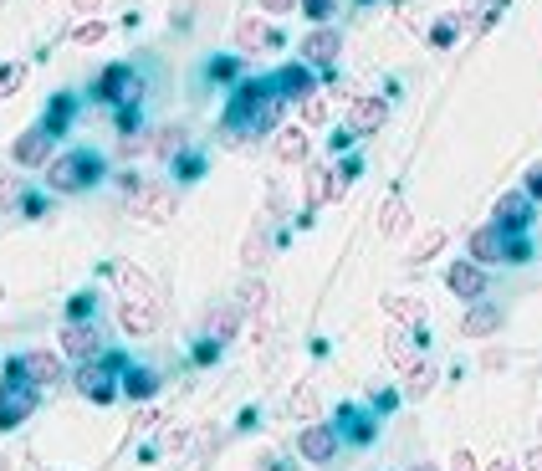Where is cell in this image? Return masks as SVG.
<instances>
[{"mask_svg":"<svg viewBox=\"0 0 542 471\" xmlns=\"http://www.w3.org/2000/svg\"><path fill=\"white\" fill-rule=\"evenodd\" d=\"M236 328H241V303H220V308L205 313L200 338H205V344H215V349H225V344L236 338Z\"/></svg>","mask_w":542,"mask_h":471,"instance_id":"19","label":"cell"},{"mask_svg":"<svg viewBox=\"0 0 542 471\" xmlns=\"http://www.w3.org/2000/svg\"><path fill=\"white\" fill-rule=\"evenodd\" d=\"M297 11L312 21V26H328L338 16V0H297Z\"/></svg>","mask_w":542,"mask_h":471,"instance_id":"38","label":"cell"},{"mask_svg":"<svg viewBox=\"0 0 542 471\" xmlns=\"http://www.w3.org/2000/svg\"><path fill=\"white\" fill-rule=\"evenodd\" d=\"M522 466H527V471H542V446H532V451L522 456Z\"/></svg>","mask_w":542,"mask_h":471,"instance_id":"51","label":"cell"},{"mask_svg":"<svg viewBox=\"0 0 542 471\" xmlns=\"http://www.w3.org/2000/svg\"><path fill=\"white\" fill-rule=\"evenodd\" d=\"M394 405H399V395H394V390H384V395H374V415H389Z\"/></svg>","mask_w":542,"mask_h":471,"instance_id":"50","label":"cell"},{"mask_svg":"<svg viewBox=\"0 0 542 471\" xmlns=\"http://www.w3.org/2000/svg\"><path fill=\"white\" fill-rule=\"evenodd\" d=\"M236 47L241 52H282V31L271 26V21L246 16V21H236Z\"/></svg>","mask_w":542,"mask_h":471,"instance_id":"16","label":"cell"},{"mask_svg":"<svg viewBox=\"0 0 542 471\" xmlns=\"http://www.w3.org/2000/svg\"><path fill=\"white\" fill-rule=\"evenodd\" d=\"M93 308H98V297L93 292H77L72 303H67V318H93Z\"/></svg>","mask_w":542,"mask_h":471,"instance_id":"44","label":"cell"},{"mask_svg":"<svg viewBox=\"0 0 542 471\" xmlns=\"http://www.w3.org/2000/svg\"><path fill=\"white\" fill-rule=\"evenodd\" d=\"M21 82H26V67L21 62H0V98H11Z\"/></svg>","mask_w":542,"mask_h":471,"instance_id":"43","label":"cell"},{"mask_svg":"<svg viewBox=\"0 0 542 471\" xmlns=\"http://www.w3.org/2000/svg\"><path fill=\"white\" fill-rule=\"evenodd\" d=\"M0 471H11V456L6 451H0Z\"/></svg>","mask_w":542,"mask_h":471,"instance_id":"55","label":"cell"},{"mask_svg":"<svg viewBox=\"0 0 542 471\" xmlns=\"http://www.w3.org/2000/svg\"><path fill=\"white\" fill-rule=\"evenodd\" d=\"M502 11H507V0H461V21H471L481 31L502 21Z\"/></svg>","mask_w":542,"mask_h":471,"instance_id":"28","label":"cell"},{"mask_svg":"<svg viewBox=\"0 0 542 471\" xmlns=\"http://www.w3.org/2000/svg\"><path fill=\"white\" fill-rule=\"evenodd\" d=\"M358 6H369V0H358Z\"/></svg>","mask_w":542,"mask_h":471,"instance_id":"57","label":"cell"},{"mask_svg":"<svg viewBox=\"0 0 542 471\" xmlns=\"http://www.w3.org/2000/svg\"><path fill=\"white\" fill-rule=\"evenodd\" d=\"M399 231H404V195L394 190V195L379 205V236H389V241H394Z\"/></svg>","mask_w":542,"mask_h":471,"instance_id":"32","label":"cell"},{"mask_svg":"<svg viewBox=\"0 0 542 471\" xmlns=\"http://www.w3.org/2000/svg\"><path fill=\"white\" fill-rule=\"evenodd\" d=\"M271 82H277V93H282L287 103H302L307 93H318V67H307V62L297 57V62H287Z\"/></svg>","mask_w":542,"mask_h":471,"instance_id":"15","label":"cell"},{"mask_svg":"<svg viewBox=\"0 0 542 471\" xmlns=\"http://www.w3.org/2000/svg\"><path fill=\"white\" fill-rule=\"evenodd\" d=\"M456 36H461V16H440L430 26V47L435 52H450V47H456Z\"/></svg>","mask_w":542,"mask_h":471,"instance_id":"35","label":"cell"},{"mask_svg":"<svg viewBox=\"0 0 542 471\" xmlns=\"http://www.w3.org/2000/svg\"><path fill=\"white\" fill-rule=\"evenodd\" d=\"M108 277L123 287V297H154V303H159V287H154L139 267H133V262H113V267H108Z\"/></svg>","mask_w":542,"mask_h":471,"instance_id":"22","label":"cell"},{"mask_svg":"<svg viewBox=\"0 0 542 471\" xmlns=\"http://www.w3.org/2000/svg\"><path fill=\"white\" fill-rule=\"evenodd\" d=\"M159 384H164V379H159L154 369H123V379H118V395L144 405V400H154V395H159Z\"/></svg>","mask_w":542,"mask_h":471,"instance_id":"20","label":"cell"},{"mask_svg":"<svg viewBox=\"0 0 542 471\" xmlns=\"http://www.w3.org/2000/svg\"><path fill=\"white\" fill-rule=\"evenodd\" d=\"M62 354L77 359V364H93V359L103 354L98 323H93V318H67V323H62Z\"/></svg>","mask_w":542,"mask_h":471,"instance_id":"6","label":"cell"},{"mask_svg":"<svg viewBox=\"0 0 542 471\" xmlns=\"http://www.w3.org/2000/svg\"><path fill=\"white\" fill-rule=\"evenodd\" d=\"M266 251H271V246H266V221H256V231H251V236H246V246H241L246 267H261V262H266Z\"/></svg>","mask_w":542,"mask_h":471,"instance_id":"37","label":"cell"},{"mask_svg":"<svg viewBox=\"0 0 542 471\" xmlns=\"http://www.w3.org/2000/svg\"><path fill=\"white\" fill-rule=\"evenodd\" d=\"M522 190H527V200H532V205L542 200V164H532V169H527V185H522Z\"/></svg>","mask_w":542,"mask_h":471,"instance_id":"46","label":"cell"},{"mask_svg":"<svg viewBox=\"0 0 542 471\" xmlns=\"http://www.w3.org/2000/svg\"><path fill=\"white\" fill-rule=\"evenodd\" d=\"M118 323H123V333H154L159 328V303L154 297H123L118 303Z\"/></svg>","mask_w":542,"mask_h":471,"instance_id":"18","label":"cell"},{"mask_svg":"<svg viewBox=\"0 0 542 471\" xmlns=\"http://www.w3.org/2000/svg\"><path fill=\"white\" fill-rule=\"evenodd\" d=\"M338 420H343V431H348L353 446H369V441L379 436V415H374V410H353V405H343Z\"/></svg>","mask_w":542,"mask_h":471,"instance_id":"21","label":"cell"},{"mask_svg":"<svg viewBox=\"0 0 542 471\" xmlns=\"http://www.w3.org/2000/svg\"><path fill=\"white\" fill-rule=\"evenodd\" d=\"M450 471H481V466H476V456L461 446V451H450Z\"/></svg>","mask_w":542,"mask_h":471,"instance_id":"48","label":"cell"},{"mask_svg":"<svg viewBox=\"0 0 542 471\" xmlns=\"http://www.w3.org/2000/svg\"><path fill=\"white\" fill-rule=\"evenodd\" d=\"M36 395H41L36 384H26L16 374L0 379V431H16V425H26L36 415Z\"/></svg>","mask_w":542,"mask_h":471,"instance_id":"5","label":"cell"},{"mask_svg":"<svg viewBox=\"0 0 542 471\" xmlns=\"http://www.w3.org/2000/svg\"><path fill=\"white\" fill-rule=\"evenodd\" d=\"M52 149H57V139H52L47 128L36 123V128H26V134H21V139L11 144V159H16L21 169H47V164L57 159Z\"/></svg>","mask_w":542,"mask_h":471,"instance_id":"9","label":"cell"},{"mask_svg":"<svg viewBox=\"0 0 542 471\" xmlns=\"http://www.w3.org/2000/svg\"><path fill=\"white\" fill-rule=\"evenodd\" d=\"M21 195H26V185L16 175H0V205H16Z\"/></svg>","mask_w":542,"mask_h":471,"instance_id":"45","label":"cell"},{"mask_svg":"<svg viewBox=\"0 0 542 471\" xmlns=\"http://www.w3.org/2000/svg\"><path fill=\"white\" fill-rule=\"evenodd\" d=\"M338 52H343L338 26H318V31H312V36L302 41V62H307V67H323V72H333Z\"/></svg>","mask_w":542,"mask_h":471,"instance_id":"13","label":"cell"},{"mask_svg":"<svg viewBox=\"0 0 542 471\" xmlns=\"http://www.w3.org/2000/svg\"><path fill=\"white\" fill-rule=\"evenodd\" d=\"M502 241H507V236L496 231V226H476V231H471V241H466V246H471V262H481V267L502 262Z\"/></svg>","mask_w":542,"mask_h":471,"instance_id":"23","label":"cell"},{"mask_svg":"<svg viewBox=\"0 0 542 471\" xmlns=\"http://www.w3.org/2000/svg\"><path fill=\"white\" fill-rule=\"evenodd\" d=\"M21 210H26L31 221H41V216H47V200H41V195H31V190H26V195H21Z\"/></svg>","mask_w":542,"mask_h":471,"instance_id":"47","label":"cell"},{"mask_svg":"<svg viewBox=\"0 0 542 471\" xmlns=\"http://www.w3.org/2000/svg\"><path fill=\"white\" fill-rule=\"evenodd\" d=\"M292 420H318V390H312V379H302L292 390V405H287Z\"/></svg>","mask_w":542,"mask_h":471,"instance_id":"33","label":"cell"},{"mask_svg":"<svg viewBox=\"0 0 542 471\" xmlns=\"http://www.w3.org/2000/svg\"><path fill=\"white\" fill-rule=\"evenodd\" d=\"M241 313H246V318H271V287H266L261 277H251V282L241 287Z\"/></svg>","mask_w":542,"mask_h":471,"instance_id":"29","label":"cell"},{"mask_svg":"<svg viewBox=\"0 0 542 471\" xmlns=\"http://www.w3.org/2000/svg\"><path fill=\"white\" fill-rule=\"evenodd\" d=\"M6 374H16V379L36 384V390H47V384H57V379H62V354H47V349L16 354V359L6 364Z\"/></svg>","mask_w":542,"mask_h":471,"instance_id":"7","label":"cell"},{"mask_svg":"<svg viewBox=\"0 0 542 471\" xmlns=\"http://www.w3.org/2000/svg\"><path fill=\"white\" fill-rule=\"evenodd\" d=\"M185 144H190V134H185V128H179V123L149 128V154H154V159H164V164H169L179 149H185Z\"/></svg>","mask_w":542,"mask_h":471,"instance_id":"25","label":"cell"},{"mask_svg":"<svg viewBox=\"0 0 542 471\" xmlns=\"http://www.w3.org/2000/svg\"><path fill=\"white\" fill-rule=\"evenodd\" d=\"M93 98L108 103V108H123V103H139L144 88H139V72H133L128 62H108L98 77H93Z\"/></svg>","mask_w":542,"mask_h":471,"instance_id":"4","label":"cell"},{"mask_svg":"<svg viewBox=\"0 0 542 471\" xmlns=\"http://www.w3.org/2000/svg\"><path fill=\"white\" fill-rule=\"evenodd\" d=\"M410 471H440V466H435V461H420V466H410Z\"/></svg>","mask_w":542,"mask_h":471,"instance_id":"54","label":"cell"},{"mask_svg":"<svg viewBox=\"0 0 542 471\" xmlns=\"http://www.w3.org/2000/svg\"><path fill=\"white\" fill-rule=\"evenodd\" d=\"M440 246H445V231L435 226V231H425V236H420V241L410 246V262H415V267H420V262H430V256H435Z\"/></svg>","mask_w":542,"mask_h":471,"instance_id":"39","label":"cell"},{"mask_svg":"<svg viewBox=\"0 0 542 471\" xmlns=\"http://www.w3.org/2000/svg\"><path fill=\"white\" fill-rule=\"evenodd\" d=\"M98 6H103V0H72V11H82V16H87V11H98Z\"/></svg>","mask_w":542,"mask_h":471,"instance_id":"52","label":"cell"},{"mask_svg":"<svg viewBox=\"0 0 542 471\" xmlns=\"http://www.w3.org/2000/svg\"><path fill=\"white\" fill-rule=\"evenodd\" d=\"M261 11L266 16H287V11H297V0H261Z\"/></svg>","mask_w":542,"mask_h":471,"instance_id":"49","label":"cell"},{"mask_svg":"<svg viewBox=\"0 0 542 471\" xmlns=\"http://www.w3.org/2000/svg\"><path fill=\"white\" fill-rule=\"evenodd\" d=\"M77 390L93 400V405H113V400H118V369H108L103 359L82 364V369H77Z\"/></svg>","mask_w":542,"mask_h":471,"instance_id":"10","label":"cell"},{"mask_svg":"<svg viewBox=\"0 0 542 471\" xmlns=\"http://www.w3.org/2000/svg\"><path fill=\"white\" fill-rule=\"evenodd\" d=\"M384 354H389V364L404 374V369H415L420 359H425V333H415L410 338V328L404 323H394L389 333H384Z\"/></svg>","mask_w":542,"mask_h":471,"instance_id":"11","label":"cell"},{"mask_svg":"<svg viewBox=\"0 0 542 471\" xmlns=\"http://www.w3.org/2000/svg\"><path fill=\"white\" fill-rule=\"evenodd\" d=\"M486 471H517V461H507V456H496V461H491Z\"/></svg>","mask_w":542,"mask_h":471,"instance_id":"53","label":"cell"},{"mask_svg":"<svg viewBox=\"0 0 542 471\" xmlns=\"http://www.w3.org/2000/svg\"><path fill=\"white\" fill-rule=\"evenodd\" d=\"M338 446H343L338 425H302V436H297V451H302L307 461H318V466H328V461L338 456Z\"/></svg>","mask_w":542,"mask_h":471,"instance_id":"12","label":"cell"},{"mask_svg":"<svg viewBox=\"0 0 542 471\" xmlns=\"http://www.w3.org/2000/svg\"><path fill=\"white\" fill-rule=\"evenodd\" d=\"M384 313L399 323H425V303L420 297H404V292H384Z\"/></svg>","mask_w":542,"mask_h":471,"instance_id":"31","label":"cell"},{"mask_svg":"<svg viewBox=\"0 0 542 471\" xmlns=\"http://www.w3.org/2000/svg\"><path fill=\"white\" fill-rule=\"evenodd\" d=\"M302 123H307V128H323V123H328V98H323V93H307V98H302Z\"/></svg>","mask_w":542,"mask_h":471,"instance_id":"40","label":"cell"},{"mask_svg":"<svg viewBox=\"0 0 542 471\" xmlns=\"http://www.w3.org/2000/svg\"><path fill=\"white\" fill-rule=\"evenodd\" d=\"M307 128L302 123H287V128H277V159L282 164H307Z\"/></svg>","mask_w":542,"mask_h":471,"instance_id":"26","label":"cell"},{"mask_svg":"<svg viewBox=\"0 0 542 471\" xmlns=\"http://www.w3.org/2000/svg\"><path fill=\"white\" fill-rule=\"evenodd\" d=\"M47 190L52 195H82V190H93L98 180H103V154H93V149H72V154H57L52 164H47Z\"/></svg>","mask_w":542,"mask_h":471,"instance_id":"2","label":"cell"},{"mask_svg":"<svg viewBox=\"0 0 542 471\" xmlns=\"http://www.w3.org/2000/svg\"><path fill=\"white\" fill-rule=\"evenodd\" d=\"M496 328H502V308H491V303H481V297H476L471 313H466V323H461V333H466V338H486V333H496Z\"/></svg>","mask_w":542,"mask_h":471,"instance_id":"27","label":"cell"},{"mask_svg":"<svg viewBox=\"0 0 542 471\" xmlns=\"http://www.w3.org/2000/svg\"><path fill=\"white\" fill-rule=\"evenodd\" d=\"M0 303H6V282H0Z\"/></svg>","mask_w":542,"mask_h":471,"instance_id":"56","label":"cell"},{"mask_svg":"<svg viewBox=\"0 0 542 471\" xmlns=\"http://www.w3.org/2000/svg\"><path fill=\"white\" fill-rule=\"evenodd\" d=\"M169 169H174V180H179V185H190V180L205 175V154H200L195 144H185V149H179V154L169 159Z\"/></svg>","mask_w":542,"mask_h":471,"instance_id":"30","label":"cell"},{"mask_svg":"<svg viewBox=\"0 0 542 471\" xmlns=\"http://www.w3.org/2000/svg\"><path fill=\"white\" fill-rule=\"evenodd\" d=\"M384 118H389V98H353V103H348V128H353L358 139L379 134Z\"/></svg>","mask_w":542,"mask_h":471,"instance_id":"17","label":"cell"},{"mask_svg":"<svg viewBox=\"0 0 542 471\" xmlns=\"http://www.w3.org/2000/svg\"><path fill=\"white\" fill-rule=\"evenodd\" d=\"M430 390H435V369H430L425 359H420L415 369H404V395H410V400H425Z\"/></svg>","mask_w":542,"mask_h":471,"instance_id":"34","label":"cell"},{"mask_svg":"<svg viewBox=\"0 0 542 471\" xmlns=\"http://www.w3.org/2000/svg\"><path fill=\"white\" fill-rule=\"evenodd\" d=\"M72 118H77V98H72V93H57V98L47 103V113H41V128H47L52 139H62L67 128H72Z\"/></svg>","mask_w":542,"mask_h":471,"instance_id":"24","label":"cell"},{"mask_svg":"<svg viewBox=\"0 0 542 471\" xmlns=\"http://www.w3.org/2000/svg\"><path fill=\"white\" fill-rule=\"evenodd\" d=\"M103 36H108V21H77V26H72V41H77V47H98Z\"/></svg>","mask_w":542,"mask_h":471,"instance_id":"41","label":"cell"},{"mask_svg":"<svg viewBox=\"0 0 542 471\" xmlns=\"http://www.w3.org/2000/svg\"><path fill=\"white\" fill-rule=\"evenodd\" d=\"M328 200V164H307V210Z\"/></svg>","mask_w":542,"mask_h":471,"instance_id":"36","label":"cell"},{"mask_svg":"<svg viewBox=\"0 0 542 471\" xmlns=\"http://www.w3.org/2000/svg\"><path fill=\"white\" fill-rule=\"evenodd\" d=\"M491 226L502 231V236H527L532 231V200H527V190H507L502 200H496Z\"/></svg>","mask_w":542,"mask_h":471,"instance_id":"8","label":"cell"},{"mask_svg":"<svg viewBox=\"0 0 542 471\" xmlns=\"http://www.w3.org/2000/svg\"><path fill=\"white\" fill-rule=\"evenodd\" d=\"M205 77H210V82H236V77H241V57H215V62L205 67Z\"/></svg>","mask_w":542,"mask_h":471,"instance_id":"42","label":"cell"},{"mask_svg":"<svg viewBox=\"0 0 542 471\" xmlns=\"http://www.w3.org/2000/svg\"><path fill=\"white\" fill-rule=\"evenodd\" d=\"M445 287L461 297V303H476V297H486V267L481 262H450V272H445Z\"/></svg>","mask_w":542,"mask_h":471,"instance_id":"14","label":"cell"},{"mask_svg":"<svg viewBox=\"0 0 542 471\" xmlns=\"http://www.w3.org/2000/svg\"><path fill=\"white\" fill-rule=\"evenodd\" d=\"M128 216H139V221H149V226H164L169 216H174V190L164 185V180H139V185H133L128 195Z\"/></svg>","mask_w":542,"mask_h":471,"instance_id":"3","label":"cell"},{"mask_svg":"<svg viewBox=\"0 0 542 471\" xmlns=\"http://www.w3.org/2000/svg\"><path fill=\"white\" fill-rule=\"evenodd\" d=\"M282 113H287V98L277 93V82L251 77V82H241V88L231 93L220 123H225V134H231V144H256L266 134H277Z\"/></svg>","mask_w":542,"mask_h":471,"instance_id":"1","label":"cell"}]
</instances>
